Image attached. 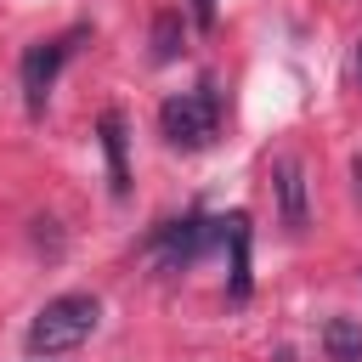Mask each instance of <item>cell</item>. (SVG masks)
<instances>
[{"label": "cell", "mask_w": 362, "mask_h": 362, "mask_svg": "<svg viewBox=\"0 0 362 362\" xmlns=\"http://www.w3.org/2000/svg\"><path fill=\"white\" fill-rule=\"evenodd\" d=\"M181 45H187V17L181 11H158L153 17V62H175L181 57Z\"/></svg>", "instance_id": "obj_9"}, {"label": "cell", "mask_w": 362, "mask_h": 362, "mask_svg": "<svg viewBox=\"0 0 362 362\" xmlns=\"http://www.w3.org/2000/svg\"><path fill=\"white\" fill-rule=\"evenodd\" d=\"M226 243V215H187V221H164L153 238H147V255L164 266V272H187L192 260H204L209 249Z\"/></svg>", "instance_id": "obj_3"}, {"label": "cell", "mask_w": 362, "mask_h": 362, "mask_svg": "<svg viewBox=\"0 0 362 362\" xmlns=\"http://www.w3.org/2000/svg\"><path fill=\"white\" fill-rule=\"evenodd\" d=\"M74 40H79V28L62 34V40H34V45L23 51V107H28L34 119L45 113V96H51V85H57V68H62V57L74 51Z\"/></svg>", "instance_id": "obj_4"}, {"label": "cell", "mask_w": 362, "mask_h": 362, "mask_svg": "<svg viewBox=\"0 0 362 362\" xmlns=\"http://www.w3.org/2000/svg\"><path fill=\"white\" fill-rule=\"evenodd\" d=\"M102 322V305L96 294H57L34 311L28 322V356H62V351H79Z\"/></svg>", "instance_id": "obj_1"}, {"label": "cell", "mask_w": 362, "mask_h": 362, "mask_svg": "<svg viewBox=\"0 0 362 362\" xmlns=\"http://www.w3.org/2000/svg\"><path fill=\"white\" fill-rule=\"evenodd\" d=\"M192 23L198 28H215V0H192Z\"/></svg>", "instance_id": "obj_10"}, {"label": "cell", "mask_w": 362, "mask_h": 362, "mask_svg": "<svg viewBox=\"0 0 362 362\" xmlns=\"http://www.w3.org/2000/svg\"><path fill=\"white\" fill-rule=\"evenodd\" d=\"M158 130H164V141L181 147V153L209 147L215 130H221V90H215V79H198L192 90L170 96V102L158 107Z\"/></svg>", "instance_id": "obj_2"}, {"label": "cell", "mask_w": 362, "mask_h": 362, "mask_svg": "<svg viewBox=\"0 0 362 362\" xmlns=\"http://www.w3.org/2000/svg\"><path fill=\"white\" fill-rule=\"evenodd\" d=\"M96 141H102V158H107V187H113V198H130V158H124V119H119V113H102V119H96Z\"/></svg>", "instance_id": "obj_6"}, {"label": "cell", "mask_w": 362, "mask_h": 362, "mask_svg": "<svg viewBox=\"0 0 362 362\" xmlns=\"http://www.w3.org/2000/svg\"><path fill=\"white\" fill-rule=\"evenodd\" d=\"M226 249H232V283H226V294L249 300V215L243 209L226 215Z\"/></svg>", "instance_id": "obj_7"}, {"label": "cell", "mask_w": 362, "mask_h": 362, "mask_svg": "<svg viewBox=\"0 0 362 362\" xmlns=\"http://www.w3.org/2000/svg\"><path fill=\"white\" fill-rule=\"evenodd\" d=\"M322 351H328V362H362V322L356 317H328L322 322Z\"/></svg>", "instance_id": "obj_8"}, {"label": "cell", "mask_w": 362, "mask_h": 362, "mask_svg": "<svg viewBox=\"0 0 362 362\" xmlns=\"http://www.w3.org/2000/svg\"><path fill=\"white\" fill-rule=\"evenodd\" d=\"M272 187H277V209H283V226L300 238L311 226V198H305V164L294 153H283L272 164Z\"/></svg>", "instance_id": "obj_5"}, {"label": "cell", "mask_w": 362, "mask_h": 362, "mask_svg": "<svg viewBox=\"0 0 362 362\" xmlns=\"http://www.w3.org/2000/svg\"><path fill=\"white\" fill-rule=\"evenodd\" d=\"M356 79H362V40H356Z\"/></svg>", "instance_id": "obj_12"}, {"label": "cell", "mask_w": 362, "mask_h": 362, "mask_svg": "<svg viewBox=\"0 0 362 362\" xmlns=\"http://www.w3.org/2000/svg\"><path fill=\"white\" fill-rule=\"evenodd\" d=\"M351 175H356V192H362V153L351 158Z\"/></svg>", "instance_id": "obj_11"}]
</instances>
